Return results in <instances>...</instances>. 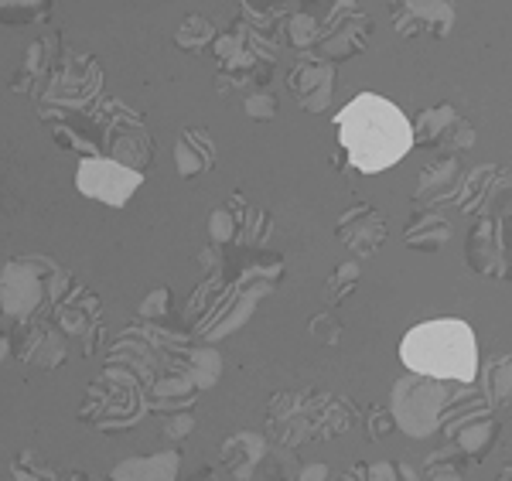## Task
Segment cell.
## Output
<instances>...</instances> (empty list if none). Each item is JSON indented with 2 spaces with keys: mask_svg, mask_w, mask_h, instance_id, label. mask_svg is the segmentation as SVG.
I'll use <instances>...</instances> for the list:
<instances>
[{
  "mask_svg": "<svg viewBox=\"0 0 512 481\" xmlns=\"http://www.w3.org/2000/svg\"><path fill=\"white\" fill-rule=\"evenodd\" d=\"M335 130L345 164L362 174L390 171L414 151L410 116H403L400 106L379 93H359L349 106H342V113L335 116Z\"/></svg>",
  "mask_w": 512,
  "mask_h": 481,
  "instance_id": "1",
  "label": "cell"
},
{
  "mask_svg": "<svg viewBox=\"0 0 512 481\" xmlns=\"http://www.w3.org/2000/svg\"><path fill=\"white\" fill-rule=\"evenodd\" d=\"M359 410L345 396L325 393V389H287L277 393L267 406V434L277 447L297 451L301 444L332 441L352 430Z\"/></svg>",
  "mask_w": 512,
  "mask_h": 481,
  "instance_id": "2",
  "label": "cell"
},
{
  "mask_svg": "<svg viewBox=\"0 0 512 481\" xmlns=\"http://www.w3.org/2000/svg\"><path fill=\"white\" fill-rule=\"evenodd\" d=\"M400 359L407 372L451 379V383H475L478 376V342L468 321L434 318L410 328L400 342Z\"/></svg>",
  "mask_w": 512,
  "mask_h": 481,
  "instance_id": "3",
  "label": "cell"
},
{
  "mask_svg": "<svg viewBox=\"0 0 512 481\" xmlns=\"http://www.w3.org/2000/svg\"><path fill=\"white\" fill-rule=\"evenodd\" d=\"M147 386L140 383L130 369L106 362L103 372L93 379V386L86 389V400L79 406V420L89 427H96L99 434H127L144 420Z\"/></svg>",
  "mask_w": 512,
  "mask_h": 481,
  "instance_id": "4",
  "label": "cell"
},
{
  "mask_svg": "<svg viewBox=\"0 0 512 481\" xmlns=\"http://www.w3.org/2000/svg\"><path fill=\"white\" fill-rule=\"evenodd\" d=\"M99 89H103V69L93 55L72 52V48H62L59 58L52 62L45 82L38 86L35 99V113L45 123H55L69 113H82L99 99Z\"/></svg>",
  "mask_w": 512,
  "mask_h": 481,
  "instance_id": "5",
  "label": "cell"
},
{
  "mask_svg": "<svg viewBox=\"0 0 512 481\" xmlns=\"http://www.w3.org/2000/svg\"><path fill=\"white\" fill-rule=\"evenodd\" d=\"M441 430L468 461L478 464L489 458V451L495 447L499 413L492 410L482 389H475V383H454L441 410Z\"/></svg>",
  "mask_w": 512,
  "mask_h": 481,
  "instance_id": "6",
  "label": "cell"
},
{
  "mask_svg": "<svg viewBox=\"0 0 512 481\" xmlns=\"http://www.w3.org/2000/svg\"><path fill=\"white\" fill-rule=\"evenodd\" d=\"M451 386V379L420 376V372H407V376L396 379L390 403H386L396 430H403L414 441H427V437L441 434V410Z\"/></svg>",
  "mask_w": 512,
  "mask_h": 481,
  "instance_id": "7",
  "label": "cell"
},
{
  "mask_svg": "<svg viewBox=\"0 0 512 481\" xmlns=\"http://www.w3.org/2000/svg\"><path fill=\"white\" fill-rule=\"evenodd\" d=\"M93 120L99 130V157H113V161L147 174L154 161V137L144 127V116L120 99H106L99 110H93Z\"/></svg>",
  "mask_w": 512,
  "mask_h": 481,
  "instance_id": "8",
  "label": "cell"
},
{
  "mask_svg": "<svg viewBox=\"0 0 512 481\" xmlns=\"http://www.w3.org/2000/svg\"><path fill=\"white\" fill-rule=\"evenodd\" d=\"M52 263L55 260L41 253H21L0 267V318L14 325L35 314H52L45 287V273L52 270Z\"/></svg>",
  "mask_w": 512,
  "mask_h": 481,
  "instance_id": "9",
  "label": "cell"
},
{
  "mask_svg": "<svg viewBox=\"0 0 512 481\" xmlns=\"http://www.w3.org/2000/svg\"><path fill=\"white\" fill-rule=\"evenodd\" d=\"M369 35H373V18L366 14L362 0L335 4L332 11H328V18L321 21V38L311 52L338 65V62H345V58L366 52Z\"/></svg>",
  "mask_w": 512,
  "mask_h": 481,
  "instance_id": "10",
  "label": "cell"
},
{
  "mask_svg": "<svg viewBox=\"0 0 512 481\" xmlns=\"http://www.w3.org/2000/svg\"><path fill=\"white\" fill-rule=\"evenodd\" d=\"M52 321L62 328V335L69 342H79V352L86 355H96L99 345H103V335H106V325H103V301L72 280V287L65 290V297L52 308Z\"/></svg>",
  "mask_w": 512,
  "mask_h": 481,
  "instance_id": "11",
  "label": "cell"
},
{
  "mask_svg": "<svg viewBox=\"0 0 512 481\" xmlns=\"http://www.w3.org/2000/svg\"><path fill=\"white\" fill-rule=\"evenodd\" d=\"M7 342H11V355L24 362V366L59 369L69 359V338L52 321V314H35V318L14 321Z\"/></svg>",
  "mask_w": 512,
  "mask_h": 481,
  "instance_id": "12",
  "label": "cell"
},
{
  "mask_svg": "<svg viewBox=\"0 0 512 481\" xmlns=\"http://www.w3.org/2000/svg\"><path fill=\"white\" fill-rule=\"evenodd\" d=\"M509 205L495 219L492 212L475 215V226L465 243V263L485 280H506L509 277Z\"/></svg>",
  "mask_w": 512,
  "mask_h": 481,
  "instance_id": "13",
  "label": "cell"
},
{
  "mask_svg": "<svg viewBox=\"0 0 512 481\" xmlns=\"http://www.w3.org/2000/svg\"><path fill=\"white\" fill-rule=\"evenodd\" d=\"M140 185H144V171L127 168L113 157H82L79 161L76 188L86 198L110 205V209H123Z\"/></svg>",
  "mask_w": 512,
  "mask_h": 481,
  "instance_id": "14",
  "label": "cell"
},
{
  "mask_svg": "<svg viewBox=\"0 0 512 481\" xmlns=\"http://www.w3.org/2000/svg\"><path fill=\"white\" fill-rule=\"evenodd\" d=\"M256 308H260V297H256L253 290H243V287H236L233 280H226V287H222V294L216 297V304L188 328V335L205 345L222 342V338L236 335V331L256 314Z\"/></svg>",
  "mask_w": 512,
  "mask_h": 481,
  "instance_id": "15",
  "label": "cell"
},
{
  "mask_svg": "<svg viewBox=\"0 0 512 481\" xmlns=\"http://www.w3.org/2000/svg\"><path fill=\"white\" fill-rule=\"evenodd\" d=\"M335 79L338 65L328 58H318L315 52H301V58L287 72V89L297 99L304 113H325L335 99Z\"/></svg>",
  "mask_w": 512,
  "mask_h": 481,
  "instance_id": "16",
  "label": "cell"
},
{
  "mask_svg": "<svg viewBox=\"0 0 512 481\" xmlns=\"http://www.w3.org/2000/svg\"><path fill=\"white\" fill-rule=\"evenodd\" d=\"M390 18L403 38H448L454 28V0H390Z\"/></svg>",
  "mask_w": 512,
  "mask_h": 481,
  "instance_id": "17",
  "label": "cell"
},
{
  "mask_svg": "<svg viewBox=\"0 0 512 481\" xmlns=\"http://www.w3.org/2000/svg\"><path fill=\"white\" fill-rule=\"evenodd\" d=\"M335 232L355 256H373L383 250V243L390 239V226H386V215L369 202L349 205L335 222Z\"/></svg>",
  "mask_w": 512,
  "mask_h": 481,
  "instance_id": "18",
  "label": "cell"
},
{
  "mask_svg": "<svg viewBox=\"0 0 512 481\" xmlns=\"http://www.w3.org/2000/svg\"><path fill=\"white\" fill-rule=\"evenodd\" d=\"M461 181H465V164L458 154H441L427 161L417 178L414 209H437V205L454 202L461 192Z\"/></svg>",
  "mask_w": 512,
  "mask_h": 481,
  "instance_id": "19",
  "label": "cell"
},
{
  "mask_svg": "<svg viewBox=\"0 0 512 481\" xmlns=\"http://www.w3.org/2000/svg\"><path fill=\"white\" fill-rule=\"evenodd\" d=\"M495 202H509V174L499 164H478L465 171L461 192L454 198L461 215H485Z\"/></svg>",
  "mask_w": 512,
  "mask_h": 481,
  "instance_id": "20",
  "label": "cell"
},
{
  "mask_svg": "<svg viewBox=\"0 0 512 481\" xmlns=\"http://www.w3.org/2000/svg\"><path fill=\"white\" fill-rule=\"evenodd\" d=\"M198 403V386L185 376L181 369H168L147 386L144 406L147 413H178V410H195Z\"/></svg>",
  "mask_w": 512,
  "mask_h": 481,
  "instance_id": "21",
  "label": "cell"
},
{
  "mask_svg": "<svg viewBox=\"0 0 512 481\" xmlns=\"http://www.w3.org/2000/svg\"><path fill=\"white\" fill-rule=\"evenodd\" d=\"M267 454H270V441L263 434H253V430H236L219 447V458L226 464V471H233V478L239 481H253L260 464L267 461Z\"/></svg>",
  "mask_w": 512,
  "mask_h": 481,
  "instance_id": "22",
  "label": "cell"
},
{
  "mask_svg": "<svg viewBox=\"0 0 512 481\" xmlns=\"http://www.w3.org/2000/svg\"><path fill=\"white\" fill-rule=\"evenodd\" d=\"M284 280V256L270 250H243V263H239L233 284L243 290H253L256 297H270L277 284Z\"/></svg>",
  "mask_w": 512,
  "mask_h": 481,
  "instance_id": "23",
  "label": "cell"
},
{
  "mask_svg": "<svg viewBox=\"0 0 512 481\" xmlns=\"http://www.w3.org/2000/svg\"><path fill=\"white\" fill-rule=\"evenodd\" d=\"M216 140L209 127H185L175 144V164L181 178H198V174L216 168Z\"/></svg>",
  "mask_w": 512,
  "mask_h": 481,
  "instance_id": "24",
  "label": "cell"
},
{
  "mask_svg": "<svg viewBox=\"0 0 512 481\" xmlns=\"http://www.w3.org/2000/svg\"><path fill=\"white\" fill-rule=\"evenodd\" d=\"M55 134V144L62 151L76 154L79 161L82 157H99V130H96V120H93V110H82V113H69L62 120L48 123Z\"/></svg>",
  "mask_w": 512,
  "mask_h": 481,
  "instance_id": "25",
  "label": "cell"
},
{
  "mask_svg": "<svg viewBox=\"0 0 512 481\" xmlns=\"http://www.w3.org/2000/svg\"><path fill=\"white\" fill-rule=\"evenodd\" d=\"M229 212L236 215V239L233 246L239 250H263L270 239V232H274V215L267 209H256L243 198V192H233L229 198Z\"/></svg>",
  "mask_w": 512,
  "mask_h": 481,
  "instance_id": "26",
  "label": "cell"
},
{
  "mask_svg": "<svg viewBox=\"0 0 512 481\" xmlns=\"http://www.w3.org/2000/svg\"><path fill=\"white\" fill-rule=\"evenodd\" d=\"M62 48L65 45H62L59 35H41L35 45L24 52V62H21V69H18V76L11 79L14 93H31V96H35L38 86L45 82L48 69H52V62L59 58Z\"/></svg>",
  "mask_w": 512,
  "mask_h": 481,
  "instance_id": "27",
  "label": "cell"
},
{
  "mask_svg": "<svg viewBox=\"0 0 512 481\" xmlns=\"http://www.w3.org/2000/svg\"><path fill=\"white\" fill-rule=\"evenodd\" d=\"M181 471V451L168 447V451L147 454V458H127L113 464V481H178Z\"/></svg>",
  "mask_w": 512,
  "mask_h": 481,
  "instance_id": "28",
  "label": "cell"
},
{
  "mask_svg": "<svg viewBox=\"0 0 512 481\" xmlns=\"http://www.w3.org/2000/svg\"><path fill=\"white\" fill-rule=\"evenodd\" d=\"M451 239V226L444 215H437L434 209H414L407 229H403V243L417 253H437L444 250Z\"/></svg>",
  "mask_w": 512,
  "mask_h": 481,
  "instance_id": "29",
  "label": "cell"
},
{
  "mask_svg": "<svg viewBox=\"0 0 512 481\" xmlns=\"http://www.w3.org/2000/svg\"><path fill=\"white\" fill-rule=\"evenodd\" d=\"M171 369L185 372V376L198 386V393H202V389H212L222 379V355L212 345H188Z\"/></svg>",
  "mask_w": 512,
  "mask_h": 481,
  "instance_id": "30",
  "label": "cell"
},
{
  "mask_svg": "<svg viewBox=\"0 0 512 481\" xmlns=\"http://www.w3.org/2000/svg\"><path fill=\"white\" fill-rule=\"evenodd\" d=\"M454 120H458V110L448 103L441 106H427V110L417 113V120H410V134H414V147H437L441 151L444 140H448Z\"/></svg>",
  "mask_w": 512,
  "mask_h": 481,
  "instance_id": "31",
  "label": "cell"
},
{
  "mask_svg": "<svg viewBox=\"0 0 512 481\" xmlns=\"http://www.w3.org/2000/svg\"><path fill=\"white\" fill-rule=\"evenodd\" d=\"M239 21L263 35H284V21L291 14V0H239Z\"/></svg>",
  "mask_w": 512,
  "mask_h": 481,
  "instance_id": "32",
  "label": "cell"
},
{
  "mask_svg": "<svg viewBox=\"0 0 512 481\" xmlns=\"http://www.w3.org/2000/svg\"><path fill=\"white\" fill-rule=\"evenodd\" d=\"M482 393L485 400L492 403L495 413H506L509 410V396H512V355H492L482 369Z\"/></svg>",
  "mask_w": 512,
  "mask_h": 481,
  "instance_id": "33",
  "label": "cell"
},
{
  "mask_svg": "<svg viewBox=\"0 0 512 481\" xmlns=\"http://www.w3.org/2000/svg\"><path fill=\"white\" fill-rule=\"evenodd\" d=\"M222 287H226V267H216V270H209L202 280H198V287L192 290V297H188V304H185V331L195 325L198 318H202L205 311L216 304V297L222 294Z\"/></svg>",
  "mask_w": 512,
  "mask_h": 481,
  "instance_id": "34",
  "label": "cell"
},
{
  "mask_svg": "<svg viewBox=\"0 0 512 481\" xmlns=\"http://www.w3.org/2000/svg\"><path fill=\"white\" fill-rule=\"evenodd\" d=\"M212 52H216L219 58V65H226V62H236V58H246V55H253V45H250V28H246L243 21H233L226 31H216V38H212Z\"/></svg>",
  "mask_w": 512,
  "mask_h": 481,
  "instance_id": "35",
  "label": "cell"
},
{
  "mask_svg": "<svg viewBox=\"0 0 512 481\" xmlns=\"http://www.w3.org/2000/svg\"><path fill=\"white\" fill-rule=\"evenodd\" d=\"M468 464L472 461L451 444V447H444V451H434L431 458L424 461V478L427 481H465Z\"/></svg>",
  "mask_w": 512,
  "mask_h": 481,
  "instance_id": "36",
  "label": "cell"
},
{
  "mask_svg": "<svg viewBox=\"0 0 512 481\" xmlns=\"http://www.w3.org/2000/svg\"><path fill=\"white\" fill-rule=\"evenodd\" d=\"M359 284H362V267H359V263H355V260L338 263V267L332 270V277L325 280L321 301H325V308H338V304H342Z\"/></svg>",
  "mask_w": 512,
  "mask_h": 481,
  "instance_id": "37",
  "label": "cell"
},
{
  "mask_svg": "<svg viewBox=\"0 0 512 481\" xmlns=\"http://www.w3.org/2000/svg\"><path fill=\"white\" fill-rule=\"evenodd\" d=\"M212 38H216V24L209 18H202V14H188L175 31V45L188 55L205 52V48L212 45Z\"/></svg>",
  "mask_w": 512,
  "mask_h": 481,
  "instance_id": "38",
  "label": "cell"
},
{
  "mask_svg": "<svg viewBox=\"0 0 512 481\" xmlns=\"http://www.w3.org/2000/svg\"><path fill=\"white\" fill-rule=\"evenodd\" d=\"M55 0H0V24H41L52 18Z\"/></svg>",
  "mask_w": 512,
  "mask_h": 481,
  "instance_id": "39",
  "label": "cell"
},
{
  "mask_svg": "<svg viewBox=\"0 0 512 481\" xmlns=\"http://www.w3.org/2000/svg\"><path fill=\"white\" fill-rule=\"evenodd\" d=\"M11 475L14 481H59V468H52L35 447H24L11 458Z\"/></svg>",
  "mask_w": 512,
  "mask_h": 481,
  "instance_id": "40",
  "label": "cell"
},
{
  "mask_svg": "<svg viewBox=\"0 0 512 481\" xmlns=\"http://www.w3.org/2000/svg\"><path fill=\"white\" fill-rule=\"evenodd\" d=\"M284 35H287V45L297 48V52H311L321 38V21L304 11H291L284 21Z\"/></svg>",
  "mask_w": 512,
  "mask_h": 481,
  "instance_id": "41",
  "label": "cell"
},
{
  "mask_svg": "<svg viewBox=\"0 0 512 481\" xmlns=\"http://www.w3.org/2000/svg\"><path fill=\"white\" fill-rule=\"evenodd\" d=\"M171 308H175V294H171V287H154L151 294L140 301V321H154V325H161V321H171Z\"/></svg>",
  "mask_w": 512,
  "mask_h": 481,
  "instance_id": "42",
  "label": "cell"
},
{
  "mask_svg": "<svg viewBox=\"0 0 512 481\" xmlns=\"http://www.w3.org/2000/svg\"><path fill=\"white\" fill-rule=\"evenodd\" d=\"M198 427V417L195 410H178V413H164L161 417V441L164 444H181L188 434Z\"/></svg>",
  "mask_w": 512,
  "mask_h": 481,
  "instance_id": "43",
  "label": "cell"
},
{
  "mask_svg": "<svg viewBox=\"0 0 512 481\" xmlns=\"http://www.w3.org/2000/svg\"><path fill=\"white\" fill-rule=\"evenodd\" d=\"M243 110H246V116H250L253 123H270L277 116V93L256 86L253 93L243 99Z\"/></svg>",
  "mask_w": 512,
  "mask_h": 481,
  "instance_id": "44",
  "label": "cell"
},
{
  "mask_svg": "<svg viewBox=\"0 0 512 481\" xmlns=\"http://www.w3.org/2000/svg\"><path fill=\"white\" fill-rule=\"evenodd\" d=\"M308 331L315 335V342L335 348L338 342H342V321L335 318V311H321L315 314V318L308 321Z\"/></svg>",
  "mask_w": 512,
  "mask_h": 481,
  "instance_id": "45",
  "label": "cell"
},
{
  "mask_svg": "<svg viewBox=\"0 0 512 481\" xmlns=\"http://www.w3.org/2000/svg\"><path fill=\"white\" fill-rule=\"evenodd\" d=\"M209 239L216 246H233V239H236V215L229 212V205H219V209L209 215Z\"/></svg>",
  "mask_w": 512,
  "mask_h": 481,
  "instance_id": "46",
  "label": "cell"
},
{
  "mask_svg": "<svg viewBox=\"0 0 512 481\" xmlns=\"http://www.w3.org/2000/svg\"><path fill=\"white\" fill-rule=\"evenodd\" d=\"M366 427H369V437H373V441H383V437H390L393 430H396L390 406H386V403H373V406H369Z\"/></svg>",
  "mask_w": 512,
  "mask_h": 481,
  "instance_id": "47",
  "label": "cell"
},
{
  "mask_svg": "<svg viewBox=\"0 0 512 481\" xmlns=\"http://www.w3.org/2000/svg\"><path fill=\"white\" fill-rule=\"evenodd\" d=\"M362 481H400V471H396V464L390 461H376V464H366Z\"/></svg>",
  "mask_w": 512,
  "mask_h": 481,
  "instance_id": "48",
  "label": "cell"
},
{
  "mask_svg": "<svg viewBox=\"0 0 512 481\" xmlns=\"http://www.w3.org/2000/svg\"><path fill=\"white\" fill-rule=\"evenodd\" d=\"M294 481H332V475H328V464H301L294 471Z\"/></svg>",
  "mask_w": 512,
  "mask_h": 481,
  "instance_id": "49",
  "label": "cell"
},
{
  "mask_svg": "<svg viewBox=\"0 0 512 481\" xmlns=\"http://www.w3.org/2000/svg\"><path fill=\"white\" fill-rule=\"evenodd\" d=\"M188 481H219V475H216L212 464H205V468H198L195 475H188Z\"/></svg>",
  "mask_w": 512,
  "mask_h": 481,
  "instance_id": "50",
  "label": "cell"
},
{
  "mask_svg": "<svg viewBox=\"0 0 512 481\" xmlns=\"http://www.w3.org/2000/svg\"><path fill=\"white\" fill-rule=\"evenodd\" d=\"M396 471H400V481H420V475L410 464H396Z\"/></svg>",
  "mask_w": 512,
  "mask_h": 481,
  "instance_id": "51",
  "label": "cell"
},
{
  "mask_svg": "<svg viewBox=\"0 0 512 481\" xmlns=\"http://www.w3.org/2000/svg\"><path fill=\"white\" fill-rule=\"evenodd\" d=\"M59 481H89L82 471H76V468H69V471H59Z\"/></svg>",
  "mask_w": 512,
  "mask_h": 481,
  "instance_id": "52",
  "label": "cell"
},
{
  "mask_svg": "<svg viewBox=\"0 0 512 481\" xmlns=\"http://www.w3.org/2000/svg\"><path fill=\"white\" fill-rule=\"evenodd\" d=\"M7 352H11V342H7V335L0 331V362L7 359Z\"/></svg>",
  "mask_w": 512,
  "mask_h": 481,
  "instance_id": "53",
  "label": "cell"
},
{
  "mask_svg": "<svg viewBox=\"0 0 512 481\" xmlns=\"http://www.w3.org/2000/svg\"><path fill=\"white\" fill-rule=\"evenodd\" d=\"M499 481H512V475H509V468H506V471H502V478H499Z\"/></svg>",
  "mask_w": 512,
  "mask_h": 481,
  "instance_id": "54",
  "label": "cell"
},
{
  "mask_svg": "<svg viewBox=\"0 0 512 481\" xmlns=\"http://www.w3.org/2000/svg\"><path fill=\"white\" fill-rule=\"evenodd\" d=\"M332 4H352V0H332Z\"/></svg>",
  "mask_w": 512,
  "mask_h": 481,
  "instance_id": "55",
  "label": "cell"
},
{
  "mask_svg": "<svg viewBox=\"0 0 512 481\" xmlns=\"http://www.w3.org/2000/svg\"><path fill=\"white\" fill-rule=\"evenodd\" d=\"M335 481H352V478H349V475H342V478H335Z\"/></svg>",
  "mask_w": 512,
  "mask_h": 481,
  "instance_id": "56",
  "label": "cell"
},
{
  "mask_svg": "<svg viewBox=\"0 0 512 481\" xmlns=\"http://www.w3.org/2000/svg\"><path fill=\"white\" fill-rule=\"evenodd\" d=\"M96 481H113V478H96Z\"/></svg>",
  "mask_w": 512,
  "mask_h": 481,
  "instance_id": "57",
  "label": "cell"
}]
</instances>
